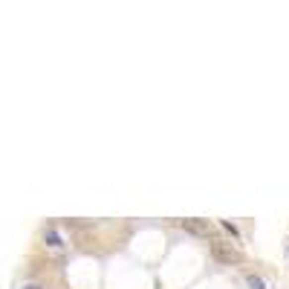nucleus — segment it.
Listing matches in <instances>:
<instances>
[{
	"label": "nucleus",
	"instance_id": "obj_1",
	"mask_svg": "<svg viewBox=\"0 0 289 289\" xmlns=\"http://www.w3.org/2000/svg\"><path fill=\"white\" fill-rule=\"evenodd\" d=\"M211 257H214L217 263H226V266L243 263V252H237V246L223 243V240H214V243H211Z\"/></svg>",
	"mask_w": 289,
	"mask_h": 289
},
{
	"label": "nucleus",
	"instance_id": "obj_2",
	"mask_svg": "<svg viewBox=\"0 0 289 289\" xmlns=\"http://www.w3.org/2000/svg\"><path fill=\"white\" fill-rule=\"evenodd\" d=\"M182 229L191 231V234H197V237H211V226H208V220H182Z\"/></svg>",
	"mask_w": 289,
	"mask_h": 289
},
{
	"label": "nucleus",
	"instance_id": "obj_3",
	"mask_svg": "<svg viewBox=\"0 0 289 289\" xmlns=\"http://www.w3.org/2000/svg\"><path fill=\"white\" fill-rule=\"evenodd\" d=\"M47 246H50V249H61V246H64V243H61V237H58V231H47Z\"/></svg>",
	"mask_w": 289,
	"mask_h": 289
},
{
	"label": "nucleus",
	"instance_id": "obj_4",
	"mask_svg": "<svg viewBox=\"0 0 289 289\" xmlns=\"http://www.w3.org/2000/svg\"><path fill=\"white\" fill-rule=\"evenodd\" d=\"M246 284H249L252 289H266V281H263V278H257V275H249V278H246Z\"/></svg>",
	"mask_w": 289,
	"mask_h": 289
},
{
	"label": "nucleus",
	"instance_id": "obj_5",
	"mask_svg": "<svg viewBox=\"0 0 289 289\" xmlns=\"http://www.w3.org/2000/svg\"><path fill=\"white\" fill-rule=\"evenodd\" d=\"M223 229H226L229 234H234V237L240 240V231H237V226H231V223H229V220H223Z\"/></svg>",
	"mask_w": 289,
	"mask_h": 289
},
{
	"label": "nucleus",
	"instance_id": "obj_6",
	"mask_svg": "<svg viewBox=\"0 0 289 289\" xmlns=\"http://www.w3.org/2000/svg\"><path fill=\"white\" fill-rule=\"evenodd\" d=\"M26 289H38V287H26Z\"/></svg>",
	"mask_w": 289,
	"mask_h": 289
}]
</instances>
